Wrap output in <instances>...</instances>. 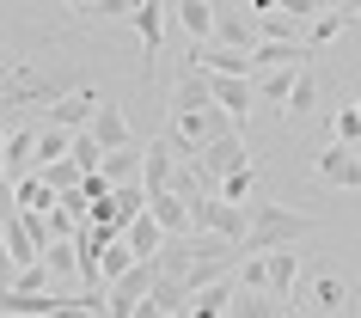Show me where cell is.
I'll return each mask as SVG.
<instances>
[{
	"instance_id": "ba28073f",
	"label": "cell",
	"mask_w": 361,
	"mask_h": 318,
	"mask_svg": "<svg viewBox=\"0 0 361 318\" xmlns=\"http://www.w3.org/2000/svg\"><path fill=\"white\" fill-rule=\"evenodd\" d=\"M129 31L141 37V68H159V49H166V37H171V13L159 6V0H147V6H135L129 13Z\"/></svg>"
},
{
	"instance_id": "d590c367",
	"label": "cell",
	"mask_w": 361,
	"mask_h": 318,
	"mask_svg": "<svg viewBox=\"0 0 361 318\" xmlns=\"http://www.w3.org/2000/svg\"><path fill=\"white\" fill-rule=\"evenodd\" d=\"M13 269H19V257H13V239H6V221H0V281H13Z\"/></svg>"
},
{
	"instance_id": "5bb4252c",
	"label": "cell",
	"mask_w": 361,
	"mask_h": 318,
	"mask_svg": "<svg viewBox=\"0 0 361 318\" xmlns=\"http://www.w3.org/2000/svg\"><path fill=\"white\" fill-rule=\"evenodd\" d=\"M178 159H184V153L171 147V135L147 141V147H141V184H147V190H171V171H178Z\"/></svg>"
},
{
	"instance_id": "4dcf8cb0",
	"label": "cell",
	"mask_w": 361,
	"mask_h": 318,
	"mask_svg": "<svg viewBox=\"0 0 361 318\" xmlns=\"http://www.w3.org/2000/svg\"><path fill=\"white\" fill-rule=\"evenodd\" d=\"M257 25H264V37H300V19H294V13H282V6L257 13ZM264 37H257V43H264Z\"/></svg>"
},
{
	"instance_id": "cb8c5ba5",
	"label": "cell",
	"mask_w": 361,
	"mask_h": 318,
	"mask_svg": "<svg viewBox=\"0 0 361 318\" xmlns=\"http://www.w3.org/2000/svg\"><path fill=\"white\" fill-rule=\"evenodd\" d=\"M300 68H306V61H300ZM300 68H264V80H257V104H269V111H288V92H294Z\"/></svg>"
},
{
	"instance_id": "f546056e",
	"label": "cell",
	"mask_w": 361,
	"mask_h": 318,
	"mask_svg": "<svg viewBox=\"0 0 361 318\" xmlns=\"http://www.w3.org/2000/svg\"><path fill=\"white\" fill-rule=\"evenodd\" d=\"M251 190H257V166H239V171L221 178V196L227 202H251Z\"/></svg>"
},
{
	"instance_id": "9c48e42d",
	"label": "cell",
	"mask_w": 361,
	"mask_h": 318,
	"mask_svg": "<svg viewBox=\"0 0 361 318\" xmlns=\"http://www.w3.org/2000/svg\"><path fill=\"white\" fill-rule=\"evenodd\" d=\"M190 68H209V74H257L251 49H239V43H221V37L190 43Z\"/></svg>"
},
{
	"instance_id": "e575fe53",
	"label": "cell",
	"mask_w": 361,
	"mask_h": 318,
	"mask_svg": "<svg viewBox=\"0 0 361 318\" xmlns=\"http://www.w3.org/2000/svg\"><path fill=\"white\" fill-rule=\"evenodd\" d=\"M13 208H19V178L0 166V214H13Z\"/></svg>"
},
{
	"instance_id": "603a6c76",
	"label": "cell",
	"mask_w": 361,
	"mask_h": 318,
	"mask_svg": "<svg viewBox=\"0 0 361 318\" xmlns=\"http://www.w3.org/2000/svg\"><path fill=\"white\" fill-rule=\"evenodd\" d=\"M86 129H92L104 147H129V111H123V104H98Z\"/></svg>"
},
{
	"instance_id": "d6986e66",
	"label": "cell",
	"mask_w": 361,
	"mask_h": 318,
	"mask_svg": "<svg viewBox=\"0 0 361 318\" xmlns=\"http://www.w3.org/2000/svg\"><path fill=\"white\" fill-rule=\"evenodd\" d=\"M214 104H227L233 116L257 111V80L251 74H214Z\"/></svg>"
},
{
	"instance_id": "277c9868",
	"label": "cell",
	"mask_w": 361,
	"mask_h": 318,
	"mask_svg": "<svg viewBox=\"0 0 361 318\" xmlns=\"http://www.w3.org/2000/svg\"><path fill=\"white\" fill-rule=\"evenodd\" d=\"M190 214H196L202 233H227V239H239V245H245V233H251V202H227L221 190H202L190 202Z\"/></svg>"
},
{
	"instance_id": "44dd1931",
	"label": "cell",
	"mask_w": 361,
	"mask_h": 318,
	"mask_svg": "<svg viewBox=\"0 0 361 318\" xmlns=\"http://www.w3.org/2000/svg\"><path fill=\"white\" fill-rule=\"evenodd\" d=\"M147 312H190V288L159 269V281L147 288V300H141V312H135V318H147Z\"/></svg>"
},
{
	"instance_id": "2e32d148",
	"label": "cell",
	"mask_w": 361,
	"mask_h": 318,
	"mask_svg": "<svg viewBox=\"0 0 361 318\" xmlns=\"http://www.w3.org/2000/svg\"><path fill=\"white\" fill-rule=\"evenodd\" d=\"M147 208H153V221L166 226V233H196L190 196H178V190H147Z\"/></svg>"
},
{
	"instance_id": "4fadbf2b",
	"label": "cell",
	"mask_w": 361,
	"mask_h": 318,
	"mask_svg": "<svg viewBox=\"0 0 361 318\" xmlns=\"http://www.w3.org/2000/svg\"><path fill=\"white\" fill-rule=\"evenodd\" d=\"M269 294L300 312V257H294V245H276L269 251Z\"/></svg>"
},
{
	"instance_id": "d4e9b609",
	"label": "cell",
	"mask_w": 361,
	"mask_h": 318,
	"mask_svg": "<svg viewBox=\"0 0 361 318\" xmlns=\"http://www.w3.org/2000/svg\"><path fill=\"white\" fill-rule=\"evenodd\" d=\"M349 25H355V13H343V6H324V13H312V25H306V43H312V49H324V43H337Z\"/></svg>"
},
{
	"instance_id": "ab89813d",
	"label": "cell",
	"mask_w": 361,
	"mask_h": 318,
	"mask_svg": "<svg viewBox=\"0 0 361 318\" xmlns=\"http://www.w3.org/2000/svg\"><path fill=\"white\" fill-rule=\"evenodd\" d=\"M355 111H361V98H355Z\"/></svg>"
},
{
	"instance_id": "60d3db41",
	"label": "cell",
	"mask_w": 361,
	"mask_h": 318,
	"mask_svg": "<svg viewBox=\"0 0 361 318\" xmlns=\"http://www.w3.org/2000/svg\"><path fill=\"white\" fill-rule=\"evenodd\" d=\"M355 153H361V141H355Z\"/></svg>"
},
{
	"instance_id": "6da1fadb",
	"label": "cell",
	"mask_w": 361,
	"mask_h": 318,
	"mask_svg": "<svg viewBox=\"0 0 361 318\" xmlns=\"http://www.w3.org/2000/svg\"><path fill=\"white\" fill-rule=\"evenodd\" d=\"M80 74L68 61H6L0 68V116L6 111H49L61 92H74Z\"/></svg>"
},
{
	"instance_id": "30bf717a",
	"label": "cell",
	"mask_w": 361,
	"mask_h": 318,
	"mask_svg": "<svg viewBox=\"0 0 361 318\" xmlns=\"http://www.w3.org/2000/svg\"><path fill=\"white\" fill-rule=\"evenodd\" d=\"M349 300H355V288L337 269H319V276L306 281V294H300V312H349Z\"/></svg>"
},
{
	"instance_id": "ac0fdd59",
	"label": "cell",
	"mask_w": 361,
	"mask_h": 318,
	"mask_svg": "<svg viewBox=\"0 0 361 318\" xmlns=\"http://www.w3.org/2000/svg\"><path fill=\"white\" fill-rule=\"evenodd\" d=\"M214 0H178L171 6V31H184L190 43H202V37H214Z\"/></svg>"
},
{
	"instance_id": "9a60e30c",
	"label": "cell",
	"mask_w": 361,
	"mask_h": 318,
	"mask_svg": "<svg viewBox=\"0 0 361 318\" xmlns=\"http://www.w3.org/2000/svg\"><path fill=\"white\" fill-rule=\"evenodd\" d=\"M214 37H221V43H239V49H257L264 25H257L251 6H221V13H214Z\"/></svg>"
},
{
	"instance_id": "83f0119b",
	"label": "cell",
	"mask_w": 361,
	"mask_h": 318,
	"mask_svg": "<svg viewBox=\"0 0 361 318\" xmlns=\"http://www.w3.org/2000/svg\"><path fill=\"white\" fill-rule=\"evenodd\" d=\"M68 147H74V129H61V123H49V116H43V129H37V166L68 159Z\"/></svg>"
},
{
	"instance_id": "7402d4cb",
	"label": "cell",
	"mask_w": 361,
	"mask_h": 318,
	"mask_svg": "<svg viewBox=\"0 0 361 318\" xmlns=\"http://www.w3.org/2000/svg\"><path fill=\"white\" fill-rule=\"evenodd\" d=\"M123 239H129V251L135 257H159V245H166V226L153 221V208H141L129 226H123Z\"/></svg>"
},
{
	"instance_id": "f1b7e54d",
	"label": "cell",
	"mask_w": 361,
	"mask_h": 318,
	"mask_svg": "<svg viewBox=\"0 0 361 318\" xmlns=\"http://www.w3.org/2000/svg\"><path fill=\"white\" fill-rule=\"evenodd\" d=\"M306 111H319V74H312V68H300V80H294L282 116H306Z\"/></svg>"
},
{
	"instance_id": "7a4b0ae2",
	"label": "cell",
	"mask_w": 361,
	"mask_h": 318,
	"mask_svg": "<svg viewBox=\"0 0 361 318\" xmlns=\"http://www.w3.org/2000/svg\"><path fill=\"white\" fill-rule=\"evenodd\" d=\"M319 233L312 214L300 208H276V202H251V233H245V251H276V245H300Z\"/></svg>"
},
{
	"instance_id": "1f68e13d",
	"label": "cell",
	"mask_w": 361,
	"mask_h": 318,
	"mask_svg": "<svg viewBox=\"0 0 361 318\" xmlns=\"http://www.w3.org/2000/svg\"><path fill=\"white\" fill-rule=\"evenodd\" d=\"M37 171H43V178H49L56 190H74V184H86V171H80L74 159H49V166H37Z\"/></svg>"
},
{
	"instance_id": "8d00e7d4",
	"label": "cell",
	"mask_w": 361,
	"mask_h": 318,
	"mask_svg": "<svg viewBox=\"0 0 361 318\" xmlns=\"http://www.w3.org/2000/svg\"><path fill=\"white\" fill-rule=\"evenodd\" d=\"M239 6H251V13H269V6H276V0H239Z\"/></svg>"
},
{
	"instance_id": "8992f818",
	"label": "cell",
	"mask_w": 361,
	"mask_h": 318,
	"mask_svg": "<svg viewBox=\"0 0 361 318\" xmlns=\"http://www.w3.org/2000/svg\"><path fill=\"white\" fill-rule=\"evenodd\" d=\"M153 281H159V257H135L129 269H123V276L111 281V312H116V318H135Z\"/></svg>"
},
{
	"instance_id": "7c38bea8",
	"label": "cell",
	"mask_w": 361,
	"mask_h": 318,
	"mask_svg": "<svg viewBox=\"0 0 361 318\" xmlns=\"http://www.w3.org/2000/svg\"><path fill=\"white\" fill-rule=\"evenodd\" d=\"M98 104H104V98H98L92 86L80 80L74 92H61V98H56V104H49V111H43V116H49V123H61V129H86V123H92V111H98Z\"/></svg>"
},
{
	"instance_id": "3957f363",
	"label": "cell",
	"mask_w": 361,
	"mask_h": 318,
	"mask_svg": "<svg viewBox=\"0 0 361 318\" xmlns=\"http://www.w3.org/2000/svg\"><path fill=\"white\" fill-rule=\"evenodd\" d=\"M227 129H239V116H233L227 104H202V111H184V116H171V123H166L171 147L184 153V159H196L214 135H227Z\"/></svg>"
},
{
	"instance_id": "5b68a950",
	"label": "cell",
	"mask_w": 361,
	"mask_h": 318,
	"mask_svg": "<svg viewBox=\"0 0 361 318\" xmlns=\"http://www.w3.org/2000/svg\"><path fill=\"white\" fill-rule=\"evenodd\" d=\"M190 166L202 171V184H209V190H221V178H227V171L251 166V147H245V135H239V129H227V135H214V141L196 153Z\"/></svg>"
},
{
	"instance_id": "4316f807",
	"label": "cell",
	"mask_w": 361,
	"mask_h": 318,
	"mask_svg": "<svg viewBox=\"0 0 361 318\" xmlns=\"http://www.w3.org/2000/svg\"><path fill=\"white\" fill-rule=\"evenodd\" d=\"M98 171H104L111 184H129V178H141V147H135V141H129V147H104V166H98Z\"/></svg>"
},
{
	"instance_id": "d6a6232c",
	"label": "cell",
	"mask_w": 361,
	"mask_h": 318,
	"mask_svg": "<svg viewBox=\"0 0 361 318\" xmlns=\"http://www.w3.org/2000/svg\"><path fill=\"white\" fill-rule=\"evenodd\" d=\"M331 135H337V141H349V147H355V141H361V111H355V104H349V111H337V116H331Z\"/></svg>"
},
{
	"instance_id": "52a82bcc",
	"label": "cell",
	"mask_w": 361,
	"mask_h": 318,
	"mask_svg": "<svg viewBox=\"0 0 361 318\" xmlns=\"http://www.w3.org/2000/svg\"><path fill=\"white\" fill-rule=\"evenodd\" d=\"M312 178L324 190H361V153L331 135V147H319V159H312Z\"/></svg>"
},
{
	"instance_id": "f35d334b",
	"label": "cell",
	"mask_w": 361,
	"mask_h": 318,
	"mask_svg": "<svg viewBox=\"0 0 361 318\" xmlns=\"http://www.w3.org/2000/svg\"><path fill=\"white\" fill-rule=\"evenodd\" d=\"M68 6H74V13H92V0H68Z\"/></svg>"
},
{
	"instance_id": "484cf974",
	"label": "cell",
	"mask_w": 361,
	"mask_h": 318,
	"mask_svg": "<svg viewBox=\"0 0 361 318\" xmlns=\"http://www.w3.org/2000/svg\"><path fill=\"white\" fill-rule=\"evenodd\" d=\"M43 263L56 269V281H74L80 276V233H74V239H49V245H43Z\"/></svg>"
},
{
	"instance_id": "e0dca14e",
	"label": "cell",
	"mask_w": 361,
	"mask_h": 318,
	"mask_svg": "<svg viewBox=\"0 0 361 318\" xmlns=\"http://www.w3.org/2000/svg\"><path fill=\"white\" fill-rule=\"evenodd\" d=\"M202 104H214V74H209V68H190V74H178V86H171V116L202 111Z\"/></svg>"
},
{
	"instance_id": "74e56055",
	"label": "cell",
	"mask_w": 361,
	"mask_h": 318,
	"mask_svg": "<svg viewBox=\"0 0 361 318\" xmlns=\"http://www.w3.org/2000/svg\"><path fill=\"white\" fill-rule=\"evenodd\" d=\"M337 6H343V13H355V19H361V0H337Z\"/></svg>"
},
{
	"instance_id": "8fae6325",
	"label": "cell",
	"mask_w": 361,
	"mask_h": 318,
	"mask_svg": "<svg viewBox=\"0 0 361 318\" xmlns=\"http://www.w3.org/2000/svg\"><path fill=\"white\" fill-rule=\"evenodd\" d=\"M37 129H43V116H31V123H13V129H6V147H0V166L13 171V178H25V171H37Z\"/></svg>"
},
{
	"instance_id": "836d02e7",
	"label": "cell",
	"mask_w": 361,
	"mask_h": 318,
	"mask_svg": "<svg viewBox=\"0 0 361 318\" xmlns=\"http://www.w3.org/2000/svg\"><path fill=\"white\" fill-rule=\"evenodd\" d=\"M135 6H147V0H98V6H92V19H129Z\"/></svg>"
},
{
	"instance_id": "ffe728a7",
	"label": "cell",
	"mask_w": 361,
	"mask_h": 318,
	"mask_svg": "<svg viewBox=\"0 0 361 318\" xmlns=\"http://www.w3.org/2000/svg\"><path fill=\"white\" fill-rule=\"evenodd\" d=\"M233 300H239V281H233V276H214V281H202V288H190V312L221 318V312H233Z\"/></svg>"
}]
</instances>
